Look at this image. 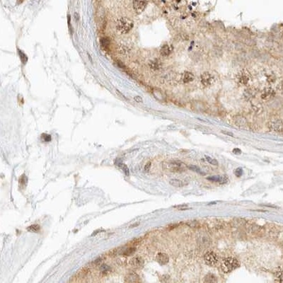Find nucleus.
<instances>
[{"instance_id":"nucleus-1","label":"nucleus","mask_w":283,"mask_h":283,"mask_svg":"<svg viewBox=\"0 0 283 283\" xmlns=\"http://www.w3.org/2000/svg\"><path fill=\"white\" fill-rule=\"evenodd\" d=\"M188 168L185 163L179 160L169 161L163 164V169L171 172H183Z\"/></svg>"},{"instance_id":"nucleus-2","label":"nucleus","mask_w":283,"mask_h":283,"mask_svg":"<svg viewBox=\"0 0 283 283\" xmlns=\"http://www.w3.org/2000/svg\"><path fill=\"white\" fill-rule=\"evenodd\" d=\"M133 25H134V24L131 19L127 18V17H123L118 20L117 24H116V30L121 34H125L131 31Z\"/></svg>"},{"instance_id":"nucleus-3","label":"nucleus","mask_w":283,"mask_h":283,"mask_svg":"<svg viewBox=\"0 0 283 283\" xmlns=\"http://www.w3.org/2000/svg\"><path fill=\"white\" fill-rule=\"evenodd\" d=\"M239 262L236 258L229 257L223 260L221 268L225 273H229L239 268Z\"/></svg>"},{"instance_id":"nucleus-4","label":"nucleus","mask_w":283,"mask_h":283,"mask_svg":"<svg viewBox=\"0 0 283 283\" xmlns=\"http://www.w3.org/2000/svg\"><path fill=\"white\" fill-rule=\"evenodd\" d=\"M204 260L209 266H214L217 264L219 258L217 255L213 251H208L204 255Z\"/></svg>"},{"instance_id":"nucleus-5","label":"nucleus","mask_w":283,"mask_h":283,"mask_svg":"<svg viewBox=\"0 0 283 283\" xmlns=\"http://www.w3.org/2000/svg\"><path fill=\"white\" fill-rule=\"evenodd\" d=\"M268 127L271 131L282 132H283V122L280 119H275L269 122Z\"/></svg>"},{"instance_id":"nucleus-6","label":"nucleus","mask_w":283,"mask_h":283,"mask_svg":"<svg viewBox=\"0 0 283 283\" xmlns=\"http://www.w3.org/2000/svg\"><path fill=\"white\" fill-rule=\"evenodd\" d=\"M147 5V0H134L133 8L137 14H140L145 9Z\"/></svg>"},{"instance_id":"nucleus-7","label":"nucleus","mask_w":283,"mask_h":283,"mask_svg":"<svg viewBox=\"0 0 283 283\" xmlns=\"http://www.w3.org/2000/svg\"><path fill=\"white\" fill-rule=\"evenodd\" d=\"M200 81L204 86H209L213 83L214 77L210 73L205 72L203 73L202 75H201Z\"/></svg>"},{"instance_id":"nucleus-8","label":"nucleus","mask_w":283,"mask_h":283,"mask_svg":"<svg viewBox=\"0 0 283 283\" xmlns=\"http://www.w3.org/2000/svg\"><path fill=\"white\" fill-rule=\"evenodd\" d=\"M212 240L208 235L202 234L197 238V243L201 247H208L211 244Z\"/></svg>"},{"instance_id":"nucleus-9","label":"nucleus","mask_w":283,"mask_h":283,"mask_svg":"<svg viewBox=\"0 0 283 283\" xmlns=\"http://www.w3.org/2000/svg\"><path fill=\"white\" fill-rule=\"evenodd\" d=\"M238 79H239V82L242 85H246L248 84V82L250 80V74L248 73L246 70H242L239 74V76H238Z\"/></svg>"},{"instance_id":"nucleus-10","label":"nucleus","mask_w":283,"mask_h":283,"mask_svg":"<svg viewBox=\"0 0 283 283\" xmlns=\"http://www.w3.org/2000/svg\"><path fill=\"white\" fill-rule=\"evenodd\" d=\"M130 265H131L133 268L140 269L143 267L144 265V260L140 256L134 257L130 260Z\"/></svg>"},{"instance_id":"nucleus-11","label":"nucleus","mask_w":283,"mask_h":283,"mask_svg":"<svg viewBox=\"0 0 283 283\" xmlns=\"http://www.w3.org/2000/svg\"><path fill=\"white\" fill-rule=\"evenodd\" d=\"M125 282H138L140 281V277L135 272H130L127 273L125 277Z\"/></svg>"},{"instance_id":"nucleus-12","label":"nucleus","mask_w":283,"mask_h":283,"mask_svg":"<svg viewBox=\"0 0 283 283\" xmlns=\"http://www.w3.org/2000/svg\"><path fill=\"white\" fill-rule=\"evenodd\" d=\"M275 95V92L272 88H266L262 93L261 98L263 100L268 101L273 98Z\"/></svg>"},{"instance_id":"nucleus-13","label":"nucleus","mask_w":283,"mask_h":283,"mask_svg":"<svg viewBox=\"0 0 283 283\" xmlns=\"http://www.w3.org/2000/svg\"><path fill=\"white\" fill-rule=\"evenodd\" d=\"M156 260L161 265H164L169 262V257L166 253H158L156 257Z\"/></svg>"},{"instance_id":"nucleus-14","label":"nucleus","mask_w":283,"mask_h":283,"mask_svg":"<svg viewBox=\"0 0 283 283\" xmlns=\"http://www.w3.org/2000/svg\"><path fill=\"white\" fill-rule=\"evenodd\" d=\"M208 180L213 182H217L220 184H225L229 182V179L226 176H220V175H214V176L208 177Z\"/></svg>"},{"instance_id":"nucleus-15","label":"nucleus","mask_w":283,"mask_h":283,"mask_svg":"<svg viewBox=\"0 0 283 283\" xmlns=\"http://www.w3.org/2000/svg\"><path fill=\"white\" fill-rule=\"evenodd\" d=\"M169 183L171 184L172 186L175 187V188H181V187L185 186L188 184L187 183H186L185 181L176 179V178H172V179L169 180Z\"/></svg>"},{"instance_id":"nucleus-16","label":"nucleus","mask_w":283,"mask_h":283,"mask_svg":"<svg viewBox=\"0 0 283 283\" xmlns=\"http://www.w3.org/2000/svg\"><path fill=\"white\" fill-rule=\"evenodd\" d=\"M172 47L171 46V45H163L162 46V47L161 48V50H160V53H161V55H162V56H164V57H167V56H169L170 54L171 53V52H172Z\"/></svg>"},{"instance_id":"nucleus-17","label":"nucleus","mask_w":283,"mask_h":283,"mask_svg":"<svg viewBox=\"0 0 283 283\" xmlns=\"http://www.w3.org/2000/svg\"><path fill=\"white\" fill-rule=\"evenodd\" d=\"M195 76L191 72H185L183 75V81L184 83H190L194 80Z\"/></svg>"},{"instance_id":"nucleus-18","label":"nucleus","mask_w":283,"mask_h":283,"mask_svg":"<svg viewBox=\"0 0 283 283\" xmlns=\"http://www.w3.org/2000/svg\"><path fill=\"white\" fill-rule=\"evenodd\" d=\"M255 95H256V92H255L253 89H251V88L246 89L244 92V97L247 99L248 101L251 100V99L254 97Z\"/></svg>"},{"instance_id":"nucleus-19","label":"nucleus","mask_w":283,"mask_h":283,"mask_svg":"<svg viewBox=\"0 0 283 283\" xmlns=\"http://www.w3.org/2000/svg\"><path fill=\"white\" fill-rule=\"evenodd\" d=\"M275 278L278 282H283V267L279 268L275 273Z\"/></svg>"},{"instance_id":"nucleus-20","label":"nucleus","mask_w":283,"mask_h":283,"mask_svg":"<svg viewBox=\"0 0 283 283\" xmlns=\"http://www.w3.org/2000/svg\"><path fill=\"white\" fill-rule=\"evenodd\" d=\"M115 164L117 166H118L119 167H120V168H122L123 169V171L125 172V174H126V175H129V169H128V168H127V166L125 165V164H124L123 162H122V161H120V159H117L115 161Z\"/></svg>"},{"instance_id":"nucleus-21","label":"nucleus","mask_w":283,"mask_h":283,"mask_svg":"<svg viewBox=\"0 0 283 283\" xmlns=\"http://www.w3.org/2000/svg\"><path fill=\"white\" fill-rule=\"evenodd\" d=\"M149 67L152 68V69L157 70L158 69L161 67V62L158 60V59H154V60H151L149 62Z\"/></svg>"},{"instance_id":"nucleus-22","label":"nucleus","mask_w":283,"mask_h":283,"mask_svg":"<svg viewBox=\"0 0 283 283\" xmlns=\"http://www.w3.org/2000/svg\"><path fill=\"white\" fill-rule=\"evenodd\" d=\"M205 282H216L217 281L216 276H214L213 274H208L205 277Z\"/></svg>"},{"instance_id":"nucleus-23","label":"nucleus","mask_w":283,"mask_h":283,"mask_svg":"<svg viewBox=\"0 0 283 283\" xmlns=\"http://www.w3.org/2000/svg\"><path fill=\"white\" fill-rule=\"evenodd\" d=\"M110 43V39L108 37H103L101 39V46L104 48H107L109 47Z\"/></svg>"},{"instance_id":"nucleus-24","label":"nucleus","mask_w":283,"mask_h":283,"mask_svg":"<svg viewBox=\"0 0 283 283\" xmlns=\"http://www.w3.org/2000/svg\"><path fill=\"white\" fill-rule=\"evenodd\" d=\"M135 251H136V248L135 247H129V248H127L125 249V250L123 251V253H122V254H123V256H130V255H132L133 253H134Z\"/></svg>"},{"instance_id":"nucleus-25","label":"nucleus","mask_w":283,"mask_h":283,"mask_svg":"<svg viewBox=\"0 0 283 283\" xmlns=\"http://www.w3.org/2000/svg\"><path fill=\"white\" fill-rule=\"evenodd\" d=\"M235 123H236L238 126H243L246 124V119L244 118L241 117V116H239L236 119H235Z\"/></svg>"},{"instance_id":"nucleus-26","label":"nucleus","mask_w":283,"mask_h":283,"mask_svg":"<svg viewBox=\"0 0 283 283\" xmlns=\"http://www.w3.org/2000/svg\"><path fill=\"white\" fill-rule=\"evenodd\" d=\"M110 270H111V268H110V266L106 264H102L100 266V271L103 274H107L110 271Z\"/></svg>"},{"instance_id":"nucleus-27","label":"nucleus","mask_w":283,"mask_h":283,"mask_svg":"<svg viewBox=\"0 0 283 283\" xmlns=\"http://www.w3.org/2000/svg\"><path fill=\"white\" fill-rule=\"evenodd\" d=\"M187 225L189 226L191 228H199L200 227V224L198 223V222H197L196 220H192V221H190V222H187Z\"/></svg>"},{"instance_id":"nucleus-28","label":"nucleus","mask_w":283,"mask_h":283,"mask_svg":"<svg viewBox=\"0 0 283 283\" xmlns=\"http://www.w3.org/2000/svg\"><path fill=\"white\" fill-rule=\"evenodd\" d=\"M27 229L28 231H32V232H38L40 231L41 227H40V226L38 225H33L30 226L29 227H28Z\"/></svg>"},{"instance_id":"nucleus-29","label":"nucleus","mask_w":283,"mask_h":283,"mask_svg":"<svg viewBox=\"0 0 283 283\" xmlns=\"http://www.w3.org/2000/svg\"><path fill=\"white\" fill-rule=\"evenodd\" d=\"M205 158H206V160L208 161V162L209 164H212V165H214V166L218 165V161L216 159H214V158L209 157V156H206Z\"/></svg>"},{"instance_id":"nucleus-30","label":"nucleus","mask_w":283,"mask_h":283,"mask_svg":"<svg viewBox=\"0 0 283 283\" xmlns=\"http://www.w3.org/2000/svg\"><path fill=\"white\" fill-rule=\"evenodd\" d=\"M88 273H89V270H88L87 268H83L81 269L80 271H79L77 275L79 277H84Z\"/></svg>"},{"instance_id":"nucleus-31","label":"nucleus","mask_w":283,"mask_h":283,"mask_svg":"<svg viewBox=\"0 0 283 283\" xmlns=\"http://www.w3.org/2000/svg\"><path fill=\"white\" fill-rule=\"evenodd\" d=\"M41 139L43 142H48L51 141V140H52V137H51V136L50 135L45 134V133H43V134H42V135H41Z\"/></svg>"},{"instance_id":"nucleus-32","label":"nucleus","mask_w":283,"mask_h":283,"mask_svg":"<svg viewBox=\"0 0 283 283\" xmlns=\"http://www.w3.org/2000/svg\"><path fill=\"white\" fill-rule=\"evenodd\" d=\"M175 208L178 209V210H187V209H189L188 205H177L175 207Z\"/></svg>"},{"instance_id":"nucleus-33","label":"nucleus","mask_w":283,"mask_h":283,"mask_svg":"<svg viewBox=\"0 0 283 283\" xmlns=\"http://www.w3.org/2000/svg\"><path fill=\"white\" fill-rule=\"evenodd\" d=\"M275 80H276V78H275V76L274 75H270L268 76L267 81L269 82V83H270V84L274 83V82L275 81Z\"/></svg>"},{"instance_id":"nucleus-34","label":"nucleus","mask_w":283,"mask_h":283,"mask_svg":"<svg viewBox=\"0 0 283 283\" xmlns=\"http://www.w3.org/2000/svg\"><path fill=\"white\" fill-rule=\"evenodd\" d=\"M188 169H191V170H192V171H196L197 173H199V174H203V173L200 171V169L199 168H197V167L195 166H189Z\"/></svg>"},{"instance_id":"nucleus-35","label":"nucleus","mask_w":283,"mask_h":283,"mask_svg":"<svg viewBox=\"0 0 283 283\" xmlns=\"http://www.w3.org/2000/svg\"><path fill=\"white\" fill-rule=\"evenodd\" d=\"M234 174H235V175H236L237 177L241 176V175L243 174V170H242V169H241V168L236 169V170H235Z\"/></svg>"},{"instance_id":"nucleus-36","label":"nucleus","mask_w":283,"mask_h":283,"mask_svg":"<svg viewBox=\"0 0 283 283\" xmlns=\"http://www.w3.org/2000/svg\"><path fill=\"white\" fill-rule=\"evenodd\" d=\"M277 90L280 92L283 93V80H282L278 84H277Z\"/></svg>"},{"instance_id":"nucleus-37","label":"nucleus","mask_w":283,"mask_h":283,"mask_svg":"<svg viewBox=\"0 0 283 283\" xmlns=\"http://www.w3.org/2000/svg\"><path fill=\"white\" fill-rule=\"evenodd\" d=\"M150 167H151V163H150V162L147 163L145 165V166H144V171H145L146 172L149 171V169H150Z\"/></svg>"},{"instance_id":"nucleus-38","label":"nucleus","mask_w":283,"mask_h":283,"mask_svg":"<svg viewBox=\"0 0 283 283\" xmlns=\"http://www.w3.org/2000/svg\"><path fill=\"white\" fill-rule=\"evenodd\" d=\"M134 99H135V101L138 102V103H140V102H142V97H140V96H135Z\"/></svg>"},{"instance_id":"nucleus-39","label":"nucleus","mask_w":283,"mask_h":283,"mask_svg":"<svg viewBox=\"0 0 283 283\" xmlns=\"http://www.w3.org/2000/svg\"><path fill=\"white\" fill-rule=\"evenodd\" d=\"M222 132L223 133V134H225V135H226L231 136V137H233V136H234L233 133L231 132H227V131H225V130H222Z\"/></svg>"},{"instance_id":"nucleus-40","label":"nucleus","mask_w":283,"mask_h":283,"mask_svg":"<svg viewBox=\"0 0 283 283\" xmlns=\"http://www.w3.org/2000/svg\"><path fill=\"white\" fill-rule=\"evenodd\" d=\"M233 152L234 153V154H240L241 153V151L239 149L235 148V149H233Z\"/></svg>"},{"instance_id":"nucleus-41","label":"nucleus","mask_w":283,"mask_h":283,"mask_svg":"<svg viewBox=\"0 0 283 283\" xmlns=\"http://www.w3.org/2000/svg\"><path fill=\"white\" fill-rule=\"evenodd\" d=\"M117 64H118V67H121V68H123V67H125V64L123 63V62H122L121 61H120V60H117Z\"/></svg>"},{"instance_id":"nucleus-42","label":"nucleus","mask_w":283,"mask_h":283,"mask_svg":"<svg viewBox=\"0 0 283 283\" xmlns=\"http://www.w3.org/2000/svg\"><path fill=\"white\" fill-rule=\"evenodd\" d=\"M75 16L76 19L78 21L79 19V16H78V14H77V13H75Z\"/></svg>"},{"instance_id":"nucleus-43","label":"nucleus","mask_w":283,"mask_h":283,"mask_svg":"<svg viewBox=\"0 0 283 283\" xmlns=\"http://www.w3.org/2000/svg\"><path fill=\"white\" fill-rule=\"evenodd\" d=\"M24 1V0H19V4H21V3H22Z\"/></svg>"}]
</instances>
